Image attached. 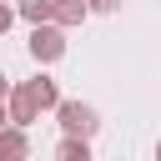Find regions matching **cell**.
<instances>
[{"instance_id":"11","label":"cell","mask_w":161,"mask_h":161,"mask_svg":"<svg viewBox=\"0 0 161 161\" xmlns=\"http://www.w3.org/2000/svg\"><path fill=\"white\" fill-rule=\"evenodd\" d=\"M5 126H10V116H5V101H0V131H5Z\"/></svg>"},{"instance_id":"3","label":"cell","mask_w":161,"mask_h":161,"mask_svg":"<svg viewBox=\"0 0 161 161\" xmlns=\"http://www.w3.org/2000/svg\"><path fill=\"white\" fill-rule=\"evenodd\" d=\"M5 116H10V126H20V131H25V126L40 116V106L30 101V91H25V86H10V96H5Z\"/></svg>"},{"instance_id":"10","label":"cell","mask_w":161,"mask_h":161,"mask_svg":"<svg viewBox=\"0 0 161 161\" xmlns=\"http://www.w3.org/2000/svg\"><path fill=\"white\" fill-rule=\"evenodd\" d=\"M10 20H15V10H10V5H0V35L10 30Z\"/></svg>"},{"instance_id":"7","label":"cell","mask_w":161,"mask_h":161,"mask_svg":"<svg viewBox=\"0 0 161 161\" xmlns=\"http://www.w3.org/2000/svg\"><path fill=\"white\" fill-rule=\"evenodd\" d=\"M15 15H25L30 25H50V0H20Z\"/></svg>"},{"instance_id":"9","label":"cell","mask_w":161,"mask_h":161,"mask_svg":"<svg viewBox=\"0 0 161 161\" xmlns=\"http://www.w3.org/2000/svg\"><path fill=\"white\" fill-rule=\"evenodd\" d=\"M121 0H86V10H116Z\"/></svg>"},{"instance_id":"1","label":"cell","mask_w":161,"mask_h":161,"mask_svg":"<svg viewBox=\"0 0 161 161\" xmlns=\"http://www.w3.org/2000/svg\"><path fill=\"white\" fill-rule=\"evenodd\" d=\"M55 121H60L65 141H91V136L101 131V116H96V106H86V101H60V106H55Z\"/></svg>"},{"instance_id":"12","label":"cell","mask_w":161,"mask_h":161,"mask_svg":"<svg viewBox=\"0 0 161 161\" xmlns=\"http://www.w3.org/2000/svg\"><path fill=\"white\" fill-rule=\"evenodd\" d=\"M5 96H10V80H5V75H0V101H5Z\"/></svg>"},{"instance_id":"13","label":"cell","mask_w":161,"mask_h":161,"mask_svg":"<svg viewBox=\"0 0 161 161\" xmlns=\"http://www.w3.org/2000/svg\"><path fill=\"white\" fill-rule=\"evenodd\" d=\"M156 161H161V141H156Z\"/></svg>"},{"instance_id":"5","label":"cell","mask_w":161,"mask_h":161,"mask_svg":"<svg viewBox=\"0 0 161 161\" xmlns=\"http://www.w3.org/2000/svg\"><path fill=\"white\" fill-rule=\"evenodd\" d=\"M91 10H86V0H50V25L55 30H70V25H80Z\"/></svg>"},{"instance_id":"8","label":"cell","mask_w":161,"mask_h":161,"mask_svg":"<svg viewBox=\"0 0 161 161\" xmlns=\"http://www.w3.org/2000/svg\"><path fill=\"white\" fill-rule=\"evenodd\" d=\"M55 161H91V146H86V141H60Z\"/></svg>"},{"instance_id":"2","label":"cell","mask_w":161,"mask_h":161,"mask_svg":"<svg viewBox=\"0 0 161 161\" xmlns=\"http://www.w3.org/2000/svg\"><path fill=\"white\" fill-rule=\"evenodd\" d=\"M30 55H35L40 65L60 60V55H65V30H55V25H35V30H30Z\"/></svg>"},{"instance_id":"6","label":"cell","mask_w":161,"mask_h":161,"mask_svg":"<svg viewBox=\"0 0 161 161\" xmlns=\"http://www.w3.org/2000/svg\"><path fill=\"white\" fill-rule=\"evenodd\" d=\"M30 156V136L20 126H5L0 131V161H25Z\"/></svg>"},{"instance_id":"4","label":"cell","mask_w":161,"mask_h":161,"mask_svg":"<svg viewBox=\"0 0 161 161\" xmlns=\"http://www.w3.org/2000/svg\"><path fill=\"white\" fill-rule=\"evenodd\" d=\"M20 86L30 91V101H35L40 111H55V106H60V86H55L50 75H30V80H20Z\"/></svg>"}]
</instances>
